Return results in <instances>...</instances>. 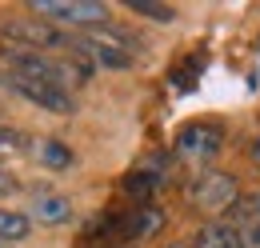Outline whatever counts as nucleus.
Instances as JSON below:
<instances>
[{
    "mask_svg": "<svg viewBox=\"0 0 260 248\" xmlns=\"http://www.w3.org/2000/svg\"><path fill=\"white\" fill-rule=\"evenodd\" d=\"M136 52H140V44L112 24L76 32V48H72V56H80L88 68H108V72H128L136 64Z\"/></svg>",
    "mask_w": 260,
    "mask_h": 248,
    "instance_id": "1",
    "label": "nucleus"
},
{
    "mask_svg": "<svg viewBox=\"0 0 260 248\" xmlns=\"http://www.w3.org/2000/svg\"><path fill=\"white\" fill-rule=\"evenodd\" d=\"M28 12L64 32H92L112 24V4L104 0H32Z\"/></svg>",
    "mask_w": 260,
    "mask_h": 248,
    "instance_id": "2",
    "label": "nucleus"
},
{
    "mask_svg": "<svg viewBox=\"0 0 260 248\" xmlns=\"http://www.w3.org/2000/svg\"><path fill=\"white\" fill-rule=\"evenodd\" d=\"M240 196H244V192H240V180H236L232 172H224V168H204L192 184H188V204H192V212L204 216V224H208V220H224Z\"/></svg>",
    "mask_w": 260,
    "mask_h": 248,
    "instance_id": "3",
    "label": "nucleus"
},
{
    "mask_svg": "<svg viewBox=\"0 0 260 248\" xmlns=\"http://www.w3.org/2000/svg\"><path fill=\"white\" fill-rule=\"evenodd\" d=\"M0 36L12 40V48H28V52H48V56H72L76 48V32H64L48 20H36V16H16V20H4Z\"/></svg>",
    "mask_w": 260,
    "mask_h": 248,
    "instance_id": "4",
    "label": "nucleus"
},
{
    "mask_svg": "<svg viewBox=\"0 0 260 248\" xmlns=\"http://www.w3.org/2000/svg\"><path fill=\"white\" fill-rule=\"evenodd\" d=\"M220 148H224V124L220 120H192L172 140V156L180 164H196V168L212 164L220 156Z\"/></svg>",
    "mask_w": 260,
    "mask_h": 248,
    "instance_id": "5",
    "label": "nucleus"
},
{
    "mask_svg": "<svg viewBox=\"0 0 260 248\" xmlns=\"http://www.w3.org/2000/svg\"><path fill=\"white\" fill-rule=\"evenodd\" d=\"M12 92L20 96V100H28L32 108L40 112H52V116H72L76 112V96L68 92V88H56V84H36V80H4Z\"/></svg>",
    "mask_w": 260,
    "mask_h": 248,
    "instance_id": "6",
    "label": "nucleus"
},
{
    "mask_svg": "<svg viewBox=\"0 0 260 248\" xmlns=\"http://www.w3.org/2000/svg\"><path fill=\"white\" fill-rule=\"evenodd\" d=\"M164 224H168V212H164L160 204H136L128 212H120V232H116V240H120V244H144V240L160 236Z\"/></svg>",
    "mask_w": 260,
    "mask_h": 248,
    "instance_id": "7",
    "label": "nucleus"
},
{
    "mask_svg": "<svg viewBox=\"0 0 260 248\" xmlns=\"http://www.w3.org/2000/svg\"><path fill=\"white\" fill-rule=\"evenodd\" d=\"M168 184V164L164 160H144L136 164L132 172H124L120 180V192L128 196L132 204H156V192Z\"/></svg>",
    "mask_w": 260,
    "mask_h": 248,
    "instance_id": "8",
    "label": "nucleus"
},
{
    "mask_svg": "<svg viewBox=\"0 0 260 248\" xmlns=\"http://www.w3.org/2000/svg\"><path fill=\"white\" fill-rule=\"evenodd\" d=\"M224 220L236 228L240 248H260V192H244Z\"/></svg>",
    "mask_w": 260,
    "mask_h": 248,
    "instance_id": "9",
    "label": "nucleus"
},
{
    "mask_svg": "<svg viewBox=\"0 0 260 248\" xmlns=\"http://www.w3.org/2000/svg\"><path fill=\"white\" fill-rule=\"evenodd\" d=\"M28 220L36 224H44V228H64L76 220V208H72V200L60 196V192H40L32 200V208H28Z\"/></svg>",
    "mask_w": 260,
    "mask_h": 248,
    "instance_id": "10",
    "label": "nucleus"
},
{
    "mask_svg": "<svg viewBox=\"0 0 260 248\" xmlns=\"http://www.w3.org/2000/svg\"><path fill=\"white\" fill-rule=\"evenodd\" d=\"M36 164L40 168H48V172H68L72 164H76V152H72V144H64V140H56V136H44V140H36Z\"/></svg>",
    "mask_w": 260,
    "mask_h": 248,
    "instance_id": "11",
    "label": "nucleus"
},
{
    "mask_svg": "<svg viewBox=\"0 0 260 248\" xmlns=\"http://www.w3.org/2000/svg\"><path fill=\"white\" fill-rule=\"evenodd\" d=\"M192 248H240V236L228 220H208V224L196 228Z\"/></svg>",
    "mask_w": 260,
    "mask_h": 248,
    "instance_id": "12",
    "label": "nucleus"
},
{
    "mask_svg": "<svg viewBox=\"0 0 260 248\" xmlns=\"http://www.w3.org/2000/svg\"><path fill=\"white\" fill-rule=\"evenodd\" d=\"M28 232H32V220L24 208L0 204V244H20V240H28Z\"/></svg>",
    "mask_w": 260,
    "mask_h": 248,
    "instance_id": "13",
    "label": "nucleus"
},
{
    "mask_svg": "<svg viewBox=\"0 0 260 248\" xmlns=\"http://www.w3.org/2000/svg\"><path fill=\"white\" fill-rule=\"evenodd\" d=\"M124 8L140 20H152V24H176V16H180L172 4H160V0H128Z\"/></svg>",
    "mask_w": 260,
    "mask_h": 248,
    "instance_id": "14",
    "label": "nucleus"
},
{
    "mask_svg": "<svg viewBox=\"0 0 260 248\" xmlns=\"http://www.w3.org/2000/svg\"><path fill=\"white\" fill-rule=\"evenodd\" d=\"M200 72H204V56H200V52H192V56H188V64H180L176 72H168V80L176 84V92H192Z\"/></svg>",
    "mask_w": 260,
    "mask_h": 248,
    "instance_id": "15",
    "label": "nucleus"
},
{
    "mask_svg": "<svg viewBox=\"0 0 260 248\" xmlns=\"http://www.w3.org/2000/svg\"><path fill=\"white\" fill-rule=\"evenodd\" d=\"M20 144H28V140H24V132H16V128H8V124H0V152L20 148Z\"/></svg>",
    "mask_w": 260,
    "mask_h": 248,
    "instance_id": "16",
    "label": "nucleus"
},
{
    "mask_svg": "<svg viewBox=\"0 0 260 248\" xmlns=\"http://www.w3.org/2000/svg\"><path fill=\"white\" fill-rule=\"evenodd\" d=\"M16 188H20V180H16L12 172H4V168H0V200H4V196H12Z\"/></svg>",
    "mask_w": 260,
    "mask_h": 248,
    "instance_id": "17",
    "label": "nucleus"
},
{
    "mask_svg": "<svg viewBox=\"0 0 260 248\" xmlns=\"http://www.w3.org/2000/svg\"><path fill=\"white\" fill-rule=\"evenodd\" d=\"M248 156H252V164H256V172H260V136L252 140V148H248Z\"/></svg>",
    "mask_w": 260,
    "mask_h": 248,
    "instance_id": "18",
    "label": "nucleus"
},
{
    "mask_svg": "<svg viewBox=\"0 0 260 248\" xmlns=\"http://www.w3.org/2000/svg\"><path fill=\"white\" fill-rule=\"evenodd\" d=\"M168 248H192V240H176V244H168Z\"/></svg>",
    "mask_w": 260,
    "mask_h": 248,
    "instance_id": "19",
    "label": "nucleus"
},
{
    "mask_svg": "<svg viewBox=\"0 0 260 248\" xmlns=\"http://www.w3.org/2000/svg\"><path fill=\"white\" fill-rule=\"evenodd\" d=\"M96 248H128V244H96Z\"/></svg>",
    "mask_w": 260,
    "mask_h": 248,
    "instance_id": "20",
    "label": "nucleus"
},
{
    "mask_svg": "<svg viewBox=\"0 0 260 248\" xmlns=\"http://www.w3.org/2000/svg\"><path fill=\"white\" fill-rule=\"evenodd\" d=\"M0 248H8V244H0Z\"/></svg>",
    "mask_w": 260,
    "mask_h": 248,
    "instance_id": "21",
    "label": "nucleus"
}]
</instances>
